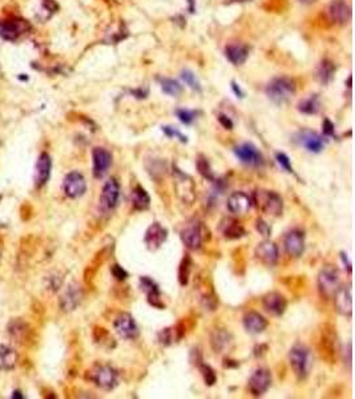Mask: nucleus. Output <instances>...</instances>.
Masks as SVG:
<instances>
[{
	"mask_svg": "<svg viewBox=\"0 0 355 399\" xmlns=\"http://www.w3.org/2000/svg\"><path fill=\"white\" fill-rule=\"evenodd\" d=\"M298 110L305 114H316L320 110V100L317 96H310L298 104Z\"/></svg>",
	"mask_w": 355,
	"mask_h": 399,
	"instance_id": "4c0bfd02",
	"label": "nucleus"
},
{
	"mask_svg": "<svg viewBox=\"0 0 355 399\" xmlns=\"http://www.w3.org/2000/svg\"><path fill=\"white\" fill-rule=\"evenodd\" d=\"M219 230L226 240H240L246 234L245 228L242 226L241 222L238 219L230 218V217H226L221 221Z\"/></svg>",
	"mask_w": 355,
	"mask_h": 399,
	"instance_id": "393cba45",
	"label": "nucleus"
},
{
	"mask_svg": "<svg viewBox=\"0 0 355 399\" xmlns=\"http://www.w3.org/2000/svg\"><path fill=\"white\" fill-rule=\"evenodd\" d=\"M8 333L16 342L26 343L27 341L30 339L31 329H30V326H28L24 321L15 320L12 321V322H9Z\"/></svg>",
	"mask_w": 355,
	"mask_h": 399,
	"instance_id": "c756f323",
	"label": "nucleus"
},
{
	"mask_svg": "<svg viewBox=\"0 0 355 399\" xmlns=\"http://www.w3.org/2000/svg\"><path fill=\"white\" fill-rule=\"evenodd\" d=\"M176 189L178 197L184 202L192 204L194 200V184L189 176L176 169Z\"/></svg>",
	"mask_w": 355,
	"mask_h": 399,
	"instance_id": "aec40b11",
	"label": "nucleus"
},
{
	"mask_svg": "<svg viewBox=\"0 0 355 399\" xmlns=\"http://www.w3.org/2000/svg\"><path fill=\"white\" fill-rule=\"evenodd\" d=\"M273 377L270 370L265 367L255 368L248 381V389L253 397H261L270 389Z\"/></svg>",
	"mask_w": 355,
	"mask_h": 399,
	"instance_id": "0eeeda50",
	"label": "nucleus"
},
{
	"mask_svg": "<svg viewBox=\"0 0 355 399\" xmlns=\"http://www.w3.org/2000/svg\"><path fill=\"white\" fill-rule=\"evenodd\" d=\"M89 379L103 390H112L117 386V373L108 364H96L89 371Z\"/></svg>",
	"mask_w": 355,
	"mask_h": 399,
	"instance_id": "423d86ee",
	"label": "nucleus"
},
{
	"mask_svg": "<svg viewBox=\"0 0 355 399\" xmlns=\"http://www.w3.org/2000/svg\"><path fill=\"white\" fill-rule=\"evenodd\" d=\"M95 339H96L97 343L106 345V347H110V343L114 345L113 338L110 337L109 333L106 329H103V327H96L95 329Z\"/></svg>",
	"mask_w": 355,
	"mask_h": 399,
	"instance_id": "37998d69",
	"label": "nucleus"
},
{
	"mask_svg": "<svg viewBox=\"0 0 355 399\" xmlns=\"http://www.w3.org/2000/svg\"><path fill=\"white\" fill-rule=\"evenodd\" d=\"M233 342L232 334L225 329H214L211 334V346L214 353H224Z\"/></svg>",
	"mask_w": 355,
	"mask_h": 399,
	"instance_id": "c85d7f7f",
	"label": "nucleus"
},
{
	"mask_svg": "<svg viewBox=\"0 0 355 399\" xmlns=\"http://www.w3.org/2000/svg\"><path fill=\"white\" fill-rule=\"evenodd\" d=\"M237 158L248 167H261L263 164V156L257 146L251 143H244L234 149Z\"/></svg>",
	"mask_w": 355,
	"mask_h": 399,
	"instance_id": "f8f14e48",
	"label": "nucleus"
},
{
	"mask_svg": "<svg viewBox=\"0 0 355 399\" xmlns=\"http://www.w3.org/2000/svg\"><path fill=\"white\" fill-rule=\"evenodd\" d=\"M253 205L251 196L245 192H234L229 196L226 206L233 215H245Z\"/></svg>",
	"mask_w": 355,
	"mask_h": 399,
	"instance_id": "4be33fe9",
	"label": "nucleus"
},
{
	"mask_svg": "<svg viewBox=\"0 0 355 399\" xmlns=\"http://www.w3.org/2000/svg\"><path fill=\"white\" fill-rule=\"evenodd\" d=\"M196 167H197L198 173H200L205 180L214 182L215 181L214 173L212 171V167L211 164H209V161H208V158H206L204 154H200L197 157V160H196Z\"/></svg>",
	"mask_w": 355,
	"mask_h": 399,
	"instance_id": "c9c22d12",
	"label": "nucleus"
},
{
	"mask_svg": "<svg viewBox=\"0 0 355 399\" xmlns=\"http://www.w3.org/2000/svg\"><path fill=\"white\" fill-rule=\"evenodd\" d=\"M244 327L250 334H261L268 327V321L257 312H248L244 316Z\"/></svg>",
	"mask_w": 355,
	"mask_h": 399,
	"instance_id": "bb28decb",
	"label": "nucleus"
},
{
	"mask_svg": "<svg viewBox=\"0 0 355 399\" xmlns=\"http://www.w3.org/2000/svg\"><path fill=\"white\" fill-rule=\"evenodd\" d=\"M177 117L180 119L181 123L186 124V125H189V124L193 123V120L196 119V112L194 110H189V109H177Z\"/></svg>",
	"mask_w": 355,
	"mask_h": 399,
	"instance_id": "c03bdc74",
	"label": "nucleus"
},
{
	"mask_svg": "<svg viewBox=\"0 0 355 399\" xmlns=\"http://www.w3.org/2000/svg\"><path fill=\"white\" fill-rule=\"evenodd\" d=\"M131 202L136 211H146L150 206V196L141 185H137L132 190Z\"/></svg>",
	"mask_w": 355,
	"mask_h": 399,
	"instance_id": "72a5a7b5",
	"label": "nucleus"
},
{
	"mask_svg": "<svg viewBox=\"0 0 355 399\" xmlns=\"http://www.w3.org/2000/svg\"><path fill=\"white\" fill-rule=\"evenodd\" d=\"M232 88H233V91H234V93H236L237 96H238V97H244V92H242V91H241V88L238 87V85H237V84L234 83V81H233V83H232Z\"/></svg>",
	"mask_w": 355,
	"mask_h": 399,
	"instance_id": "5fc2aeb1",
	"label": "nucleus"
},
{
	"mask_svg": "<svg viewBox=\"0 0 355 399\" xmlns=\"http://www.w3.org/2000/svg\"><path fill=\"white\" fill-rule=\"evenodd\" d=\"M248 55H249L248 48L244 47V45H240V44L238 45L237 44H232V45H228L225 48V56L234 66H241V64H244L246 62V59H248Z\"/></svg>",
	"mask_w": 355,
	"mask_h": 399,
	"instance_id": "473e14b6",
	"label": "nucleus"
},
{
	"mask_svg": "<svg viewBox=\"0 0 355 399\" xmlns=\"http://www.w3.org/2000/svg\"><path fill=\"white\" fill-rule=\"evenodd\" d=\"M251 201L258 211L273 217H278L284 211L282 197L274 190H257L251 196Z\"/></svg>",
	"mask_w": 355,
	"mask_h": 399,
	"instance_id": "f03ea898",
	"label": "nucleus"
},
{
	"mask_svg": "<svg viewBox=\"0 0 355 399\" xmlns=\"http://www.w3.org/2000/svg\"><path fill=\"white\" fill-rule=\"evenodd\" d=\"M218 121H219V124L225 128V129H229V131L233 129V121L229 119L226 114H219Z\"/></svg>",
	"mask_w": 355,
	"mask_h": 399,
	"instance_id": "3c124183",
	"label": "nucleus"
},
{
	"mask_svg": "<svg viewBox=\"0 0 355 399\" xmlns=\"http://www.w3.org/2000/svg\"><path fill=\"white\" fill-rule=\"evenodd\" d=\"M289 363L299 381L306 379L313 366V357L309 347L301 343L294 345L289 351Z\"/></svg>",
	"mask_w": 355,
	"mask_h": 399,
	"instance_id": "f257e3e1",
	"label": "nucleus"
},
{
	"mask_svg": "<svg viewBox=\"0 0 355 399\" xmlns=\"http://www.w3.org/2000/svg\"><path fill=\"white\" fill-rule=\"evenodd\" d=\"M301 1H303V3H312L314 0H301Z\"/></svg>",
	"mask_w": 355,
	"mask_h": 399,
	"instance_id": "bf43d9fd",
	"label": "nucleus"
},
{
	"mask_svg": "<svg viewBox=\"0 0 355 399\" xmlns=\"http://www.w3.org/2000/svg\"><path fill=\"white\" fill-rule=\"evenodd\" d=\"M161 89L164 93H167L169 96L177 97L182 93V87L178 81L173 79H162L161 80Z\"/></svg>",
	"mask_w": 355,
	"mask_h": 399,
	"instance_id": "58836bf2",
	"label": "nucleus"
},
{
	"mask_svg": "<svg viewBox=\"0 0 355 399\" xmlns=\"http://www.w3.org/2000/svg\"><path fill=\"white\" fill-rule=\"evenodd\" d=\"M63 190L67 197L79 198L87 192V182L84 176L80 172H71L64 177L63 181Z\"/></svg>",
	"mask_w": 355,
	"mask_h": 399,
	"instance_id": "1a4fd4ad",
	"label": "nucleus"
},
{
	"mask_svg": "<svg viewBox=\"0 0 355 399\" xmlns=\"http://www.w3.org/2000/svg\"><path fill=\"white\" fill-rule=\"evenodd\" d=\"M341 258H342L343 263L346 265L347 272H349V274H351V262L349 261V257H347L346 253H343V252H342V253H341Z\"/></svg>",
	"mask_w": 355,
	"mask_h": 399,
	"instance_id": "603ef678",
	"label": "nucleus"
},
{
	"mask_svg": "<svg viewBox=\"0 0 355 399\" xmlns=\"http://www.w3.org/2000/svg\"><path fill=\"white\" fill-rule=\"evenodd\" d=\"M294 93H295V84L293 80L285 76L273 79L266 87V95L277 106L285 104Z\"/></svg>",
	"mask_w": 355,
	"mask_h": 399,
	"instance_id": "7ed1b4c3",
	"label": "nucleus"
},
{
	"mask_svg": "<svg viewBox=\"0 0 355 399\" xmlns=\"http://www.w3.org/2000/svg\"><path fill=\"white\" fill-rule=\"evenodd\" d=\"M44 4L47 5V7H49V9H52V11L57 8V5L53 3L52 0H44Z\"/></svg>",
	"mask_w": 355,
	"mask_h": 399,
	"instance_id": "6e6d98bb",
	"label": "nucleus"
},
{
	"mask_svg": "<svg viewBox=\"0 0 355 399\" xmlns=\"http://www.w3.org/2000/svg\"><path fill=\"white\" fill-rule=\"evenodd\" d=\"M334 303L337 312L343 317L351 318L353 316V294L351 285L339 286L334 293Z\"/></svg>",
	"mask_w": 355,
	"mask_h": 399,
	"instance_id": "ddd939ff",
	"label": "nucleus"
},
{
	"mask_svg": "<svg viewBox=\"0 0 355 399\" xmlns=\"http://www.w3.org/2000/svg\"><path fill=\"white\" fill-rule=\"evenodd\" d=\"M318 290L323 298H331L339 288V270L335 265L327 263L318 274Z\"/></svg>",
	"mask_w": 355,
	"mask_h": 399,
	"instance_id": "20e7f679",
	"label": "nucleus"
},
{
	"mask_svg": "<svg viewBox=\"0 0 355 399\" xmlns=\"http://www.w3.org/2000/svg\"><path fill=\"white\" fill-rule=\"evenodd\" d=\"M298 143L303 148H306L309 152H313V153H320L324 148L323 139L316 132L307 131V129L299 132Z\"/></svg>",
	"mask_w": 355,
	"mask_h": 399,
	"instance_id": "a878e982",
	"label": "nucleus"
},
{
	"mask_svg": "<svg viewBox=\"0 0 355 399\" xmlns=\"http://www.w3.org/2000/svg\"><path fill=\"white\" fill-rule=\"evenodd\" d=\"M262 306L265 309V312L269 313L270 316L281 317L286 312L287 299L280 291H270V293L263 295Z\"/></svg>",
	"mask_w": 355,
	"mask_h": 399,
	"instance_id": "2eb2a0df",
	"label": "nucleus"
},
{
	"mask_svg": "<svg viewBox=\"0 0 355 399\" xmlns=\"http://www.w3.org/2000/svg\"><path fill=\"white\" fill-rule=\"evenodd\" d=\"M93 161V176L96 179H101L106 175V172L112 165V154L106 148L97 146L92 150Z\"/></svg>",
	"mask_w": 355,
	"mask_h": 399,
	"instance_id": "6ab92c4d",
	"label": "nucleus"
},
{
	"mask_svg": "<svg viewBox=\"0 0 355 399\" xmlns=\"http://www.w3.org/2000/svg\"><path fill=\"white\" fill-rule=\"evenodd\" d=\"M284 245H285L286 253L290 257H293V258L301 257L303 250H305V234L302 230L293 229V230L286 233L285 238H284Z\"/></svg>",
	"mask_w": 355,
	"mask_h": 399,
	"instance_id": "dca6fc26",
	"label": "nucleus"
},
{
	"mask_svg": "<svg viewBox=\"0 0 355 399\" xmlns=\"http://www.w3.org/2000/svg\"><path fill=\"white\" fill-rule=\"evenodd\" d=\"M192 268H193V261L190 258V255L185 254L178 266V282L181 286H186L189 284Z\"/></svg>",
	"mask_w": 355,
	"mask_h": 399,
	"instance_id": "f704fd0d",
	"label": "nucleus"
},
{
	"mask_svg": "<svg viewBox=\"0 0 355 399\" xmlns=\"http://www.w3.org/2000/svg\"><path fill=\"white\" fill-rule=\"evenodd\" d=\"M31 26L23 19H11L0 22V36L5 40H16L20 35L30 31Z\"/></svg>",
	"mask_w": 355,
	"mask_h": 399,
	"instance_id": "f3484780",
	"label": "nucleus"
},
{
	"mask_svg": "<svg viewBox=\"0 0 355 399\" xmlns=\"http://www.w3.org/2000/svg\"><path fill=\"white\" fill-rule=\"evenodd\" d=\"M238 366H240V363H238L237 361H233V360H225L224 361V367L225 368L238 367Z\"/></svg>",
	"mask_w": 355,
	"mask_h": 399,
	"instance_id": "864d4df0",
	"label": "nucleus"
},
{
	"mask_svg": "<svg viewBox=\"0 0 355 399\" xmlns=\"http://www.w3.org/2000/svg\"><path fill=\"white\" fill-rule=\"evenodd\" d=\"M228 3H244V1H250V0H226Z\"/></svg>",
	"mask_w": 355,
	"mask_h": 399,
	"instance_id": "13d9d810",
	"label": "nucleus"
},
{
	"mask_svg": "<svg viewBox=\"0 0 355 399\" xmlns=\"http://www.w3.org/2000/svg\"><path fill=\"white\" fill-rule=\"evenodd\" d=\"M168 230L160 222H153L146 229L144 236V242L149 250H157L167 241Z\"/></svg>",
	"mask_w": 355,
	"mask_h": 399,
	"instance_id": "a211bd4d",
	"label": "nucleus"
},
{
	"mask_svg": "<svg viewBox=\"0 0 355 399\" xmlns=\"http://www.w3.org/2000/svg\"><path fill=\"white\" fill-rule=\"evenodd\" d=\"M329 13L337 23H347L350 20L351 9L345 0H334L329 7Z\"/></svg>",
	"mask_w": 355,
	"mask_h": 399,
	"instance_id": "7c9ffc66",
	"label": "nucleus"
},
{
	"mask_svg": "<svg viewBox=\"0 0 355 399\" xmlns=\"http://www.w3.org/2000/svg\"><path fill=\"white\" fill-rule=\"evenodd\" d=\"M255 228H257V232L265 238H269L272 236V228L269 226L268 222H265L262 218H258L255 221Z\"/></svg>",
	"mask_w": 355,
	"mask_h": 399,
	"instance_id": "a18cd8bd",
	"label": "nucleus"
},
{
	"mask_svg": "<svg viewBox=\"0 0 355 399\" xmlns=\"http://www.w3.org/2000/svg\"><path fill=\"white\" fill-rule=\"evenodd\" d=\"M276 160L277 162L280 164L281 167L284 168L286 172H289V173H293L294 169L293 167H291V162H290V158L286 156L285 153H282V152H278V153H276Z\"/></svg>",
	"mask_w": 355,
	"mask_h": 399,
	"instance_id": "49530a36",
	"label": "nucleus"
},
{
	"mask_svg": "<svg viewBox=\"0 0 355 399\" xmlns=\"http://www.w3.org/2000/svg\"><path fill=\"white\" fill-rule=\"evenodd\" d=\"M181 241L190 250H198L202 245V225L196 219H192L184 225L180 232Z\"/></svg>",
	"mask_w": 355,
	"mask_h": 399,
	"instance_id": "6e6552de",
	"label": "nucleus"
},
{
	"mask_svg": "<svg viewBox=\"0 0 355 399\" xmlns=\"http://www.w3.org/2000/svg\"><path fill=\"white\" fill-rule=\"evenodd\" d=\"M19 356L15 349L7 345H0V370H12L18 363Z\"/></svg>",
	"mask_w": 355,
	"mask_h": 399,
	"instance_id": "2f4dec72",
	"label": "nucleus"
},
{
	"mask_svg": "<svg viewBox=\"0 0 355 399\" xmlns=\"http://www.w3.org/2000/svg\"><path fill=\"white\" fill-rule=\"evenodd\" d=\"M12 398H23V395L20 391H15L12 394Z\"/></svg>",
	"mask_w": 355,
	"mask_h": 399,
	"instance_id": "4d7b16f0",
	"label": "nucleus"
},
{
	"mask_svg": "<svg viewBox=\"0 0 355 399\" xmlns=\"http://www.w3.org/2000/svg\"><path fill=\"white\" fill-rule=\"evenodd\" d=\"M198 367H200V371H201V375L204 378V382H205L206 386H213L215 382H217V374L213 370V367L206 363H200Z\"/></svg>",
	"mask_w": 355,
	"mask_h": 399,
	"instance_id": "ea45409f",
	"label": "nucleus"
},
{
	"mask_svg": "<svg viewBox=\"0 0 355 399\" xmlns=\"http://www.w3.org/2000/svg\"><path fill=\"white\" fill-rule=\"evenodd\" d=\"M51 169H52V160L48 153H41L39 156V160L36 162L35 168V185L36 188H41L47 184L51 176Z\"/></svg>",
	"mask_w": 355,
	"mask_h": 399,
	"instance_id": "b1692460",
	"label": "nucleus"
},
{
	"mask_svg": "<svg viewBox=\"0 0 355 399\" xmlns=\"http://www.w3.org/2000/svg\"><path fill=\"white\" fill-rule=\"evenodd\" d=\"M198 290H200V302L202 306L205 307V310L214 312L218 307V297L213 286L208 285V278L201 281V288H198Z\"/></svg>",
	"mask_w": 355,
	"mask_h": 399,
	"instance_id": "cd10ccee",
	"label": "nucleus"
},
{
	"mask_svg": "<svg viewBox=\"0 0 355 399\" xmlns=\"http://www.w3.org/2000/svg\"><path fill=\"white\" fill-rule=\"evenodd\" d=\"M120 200V184L114 177H110L103 186L100 204L101 208L106 212H112L117 206Z\"/></svg>",
	"mask_w": 355,
	"mask_h": 399,
	"instance_id": "9b49d317",
	"label": "nucleus"
},
{
	"mask_svg": "<svg viewBox=\"0 0 355 399\" xmlns=\"http://www.w3.org/2000/svg\"><path fill=\"white\" fill-rule=\"evenodd\" d=\"M334 72H335V66L333 63L330 60H323L318 68V77H320V83L329 84L333 80Z\"/></svg>",
	"mask_w": 355,
	"mask_h": 399,
	"instance_id": "e433bc0d",
	"label": "nucleus"
},
{
	"mask_svg": "<svg viewBox=\"0 0 355 399\" xmlns=\"http://www.w3.org/2000/svg\"><path fill=\"white\" fill-rule=\"evenodd\" d=\"M322 129H323V135L326 136H334V124L329 119H324L322 124Z\"/></svg>",
	"mask_w": 355,
	"mask_h": 399,
	"instance_id": "8fccbe9b",
	"label": "nucleus"
},
{
	"mask_svg": "<svg viewBox=\"0 0 355 399\" xmlns=\"http://www.w3.org/2000/svg\"><path fill=\"white\" fill-rule=\"evenodd\" d=\"M158 342L164 345V346H169L173 342H177V337H176L175 327H167V329H162L158 333Z\"/></svg>",
	"mask_w": 355,
	"mask_h": 399,
	"instance_id": "a19ab883",
	"label": "nucleus"
},
{
	"mask_svg": "<svg viewBox=\"0 0 355 399\" xmlns=\"http://www.w3.org/2000/svg\"><path fill=\"white\" fill-rule=\"evenodd\" d=\"M114 331L124 339H135L139 335V327L129 313H120L113 322Z\"/></svg>",
	"mask_w": 355,
	"mask_h": 399,
	"instance_id": "9d476101",
	"label": "nucleus"
},
{
	"mask_svg": "<svg viewBox=\"0 0 355 399\" xmlns=\"http://www.w3.org/2000/svg\"><path fill=\"white\" fill-rule=\"evenodd\" d=\"M162 132L167 135L168 137H178L180 139L181 143H186V137L184 136V135H181L180 132L177 131L176 128H172V127H162Z\"/></svg>",
	"mask_w": 355,
	"mask_h": 399,
	"instance_id": "09e8293b",
	"label": "nucleus"
},
{
	"mask_svg": "<svg viewBox=\"0 0 355 399\" xmlns=\"http://www.w3.org/2000/svg\"><path fill=\"white\" fill-rule=\"evenodd\" d=\"M110 272H112L113 277L117 281H125L128 278V272L123 268V266H120L118 263H114V265H112Z\"/></svg>",
	"mask_w": 355,
	"mask_h": 399,
	"instance_id": "de8ad7c7",
	"label": "nucleus"
},
{
	"mask_svg": "<svg viewBox=\"0 0 355 399\" xmlns=\"http://www.w3.org/2000/svg\"><path fill=\"white\" fill-rule=\"evenodd\" d=\"M181 77H182V80L185 81V84L186 85H189V87L192 88V89H194V91H201V85H200V81H198V79L196 77V75H194L192 71L189 70H185L182 71V73H181Z\"/></svg>",
	"mask_w": 355,
	"mask_h": 399,
	"instance_id": "79ce46f5",
	"label": "nucleus"
},
{
	"mask_svg": "<svg viewBox=\"0 0 355 399\" xmlns=\"http://www.w3.org/2000/svg\"><path fill=\"white\" fill-rule=\"evenodd\" d=\"M140 289L146 294L148 302L153 307L157 309H165V303L161 299V291L158 289V285L154 282L150 277H141L140 278Z\"/></svg>",
	"mask_w": 355,
	"mask_h": 399,
	"instance_id": "412c9836",
	"label": "nucleus"
},
{
	"mask_svg": "<svg viewBox=\"0 0 355 399\" xmlns=\"http://www.w3.org/2000/svg\"><path fill=\"white\" fill-rule=\"evenodd\" d=\"M255 258L258 259L259 262L266 265V266H274L280 257V252H278V246L270 240H263L259 242L258 245L255 246L254 250Z\"/></svg>",
	"mask_w": 355,
	"mask_h": 399,
	"instance_id": "4468645a",
	"label": "nucleus"
},
{
	"mask_svg": "<svg viewBox=\"0 0 355 399\" xmlns=\"http://www.w3.org/2000/svg\"><path fill=\"white\" fill-rule=\"evenodd\" d=\"M320 351L322 358H324L329 363H335L338 354V338L335 327L333 325H322L320 337Z\"/></svg>",
	"mask_w": 355,
	"mask_h": 399,
	"instance_id": "39448f33",
	"label": "nucleus"
},
{
	"mask_svg": "<svg viewBox=\"0 0 355 399\" xmlns=\"http://www.w3.org/2000/svg\"><path fill=\"white\" fill-rule=\"evenodd\" d=\"M83 299V291L77 284H71L63 293L60 298V306L64 312H72L79 306Z\"/></svg>",
	"mask_w": 355,
	"mask_h": 399,
	"instance_id": "5701e85b",
	"label": "nucleus"
}]
</instances>
